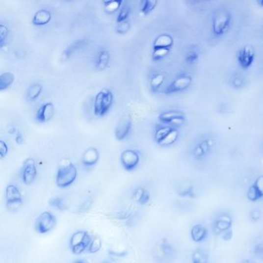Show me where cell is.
Masks as SVG:
<instances>
[{
    "label": "cell",
    "mask_w": 263,
    "mask_h": 263,
    "mask_svg": "<svg viewBox=\"0 0 263 263\" xmlns=\"http://www.w3.org/2000/svg\"><path fill=\"white\" fill-rule=\"evenodd\" d=\"M78 168L71 160L64 159L60 162L56 175V184L60 188H66L74 184L78 178Z\"/></svg>",
    "instance_id": "1"
},
{
    "label": "cell",
    "mask_w": 263,
    "mask_h": 263,
    "mask_svg": "<svg viewBox=\"0 0 263 263\" xmlns=\"http://www.w3.org/2000/svg\"><path fill=\"white\" fill-rule=\"evenodd\" d=\"M114 101V95L108 88L100 90L94 102V113L97 117H103L109 111Z\"/></svg>",
    "instance_id": "2"
},
{
    "label": "cell",
    "mask_w": 263,
    "mask_h": 263,
    "mask_svg": "<svg viewBox=\"0 0 263 263\" xmlns=\"http://www.w3.org/2000/svg\"><path fill=\"white\" fill-rule=\"evenodd\" d=\"M92 237L87 232L78 231L74 233L70 240V246L74 255H80L86 249H88L92 241Z\"/></svg>",
    "instance_id": "3"
},
{
    "label": "cell",
    "mask_w": 263,
    "mask_h": 263,
    "mask_svg": "<svg viewBox=\"0 0 263 263\" xmlns=\"http://www.w3.org/2000/svg\"><path fill=\"white\" fill-rule=\"evenodd\" d=\"M56 225V218L54 214L45 211L36 218L35 229L39 234H47L54 229Z\"/></svg>",
    "instance_id": "4"
},
{
    "label": "cell",
    "mask_w": 263,
    "mask_h": 263,
    "mask_svg": "<svg viewBox=\"0 0 263 263\" xmlns=\"http://www.w3.org/2000/svg\"><path fill=\"white\" fill-rule=\"evenodd\" d=\"M231 19L232 16L226 9H222L218 10L213 17L212 29L214 34L221 36L225 33L229 26Z\"/></svg>",
    "instance_id": "5"
},
{
    "label": "cell",
    "mask_w": 263,
    "mask_h": 263,
    "mask_svg": "<svg viewBox=\"0 0 263 263\" xmlns=\"http://www.w3.org/2000/svg\"><path fill=\"white\" fill-rule=\"evenodd\" d=\"M121 165L126 171H132L135 169L140 163V155L138 152L133 149H126L121 152Z\"/></svg>",
    "instance_id": "6"
},
{
    "label": "cell",
    "mask_w": 263,
    "mask_h": 263,
    "mask_svg": "<svg viewBox=\"0 0 263 263\" xmlns=\"http://www.w3.org/2000/svg\"><path fill=\"white\" fill-rule=\"evenodd\" d=\"M6 206L8 209H14L23 204L22 193L15 184H8L6 188Z\"/></svg>",
    "instance_id": "7"
},
{
    "label": "cell",
    "mask_w": 263,
    "mask_h": 263,
    "mask_svg": "<svg viewBox=\"0 0 263 263\" xmlns=\"http://www.w3.org/2000/svg\"><path fill=\"white\" fill-rule=\"evenodd\" d=\"M37 177V168L34 159H26L24 161L22 171V180L24 184L30 185L33 184Z\"/></svg>",
    "instance_id": "8"
},
{
    "label": "cell",
    "mask_w": 263,
    "mask_h": 263,
    "mask_svg": "<svg viewBox=\"0 0 263 263\" xmlns=\"http://www.w3.org/2000/svg\"><path fill=\"white\" fill-rule=\"evenodd\" d=\"M185 114L178 110H168L158 116V120L160 122L175 126L182 125L185 121Z\"/></svg>",
    "instance_id": "9"
},
{
    "label": "cell",
    "mask_w": 263,
    "mask_h": 263,
    "mask_svg": "<svg viewBox=\"0 0 263 263\" xmlns=\"http://www.w3.org/2000/svg\"><path fill=\"white\" fill-rule=\"evenodd\" d=\"M156 249L159 257L161 258V260L164 261H171L176 257V249L167 238H162L160 240Z\"/></svg>",
    "instance_id": "10"
},
{
    "label": "cell",
    "mask_w": 263,
    "mask_h": 263,
    "mask_svg": "<svg viewBox=\"0 0 263 263\" xmlns=\"http://www.w3.org/2000/svg\"><path fill=\"white\" fill-rule=\"evenodd\" d=\"M192 82V78L189 75H182L168 85L164 92L167 94H175L185 90L189 87Z\"/></svg>",
    "instance_id": "11"
},
{
    "label": "cell",
    "mask_w": 263,
    "mask_h": 263,
    "mask_svg": "<svg viewBox=\"0 0 263 263\" xmlns=\"http://www.w3.org/2000/svg\"><path fill=\"white\" fill-rule=\"evenodd\" d=\"M132 117L128 114H125L120 119L115 128V137L117 141H122L128 137L132 130Z\"/></svg>",
    "instance_id": "12"
},
{
    "label": "cell",
    "mask_w": 263,
    "mask_h": 263,
    "mask_svg": "<svg viewBox=\"0 0 263 263\" xmlns=\"http://www.w3.org/2000/svg\"><path fill=\"white\" fill-rule=\"evenodd\" d=\"M55 114V106L52 102H47L42 105L36 114V120L41 124L49 122Z\"/></svg>",
    "instance_id": "13"
},
{
    "label": "cell",
    "mask_w": 263,
    "mask_h": 263,
    "mask_svg": "<svg viewBox=\"0 0 263 263\" xmlns=\"http://www.w3.org/2000/svg\"><path fill=\"white\" fill-rule=\"evenodd\" d=\"M254 59L255 51L251 46H245L238 52V61L242 68H249L254 61Z\"/></svg>",
    "instance_id": "14"
},
{
    "label": "cell",
    "mask_w": 263,
    "mask_h": 263,
    "mask_svg": "<svg viewBox=\"0 0 263 263\" xmlns=\"http://www.w3.org/2000/svg\"><path fill=\"white\" fill-rule=\"evenodd\" d=\"M247 198L251 202H256L263 198V176L259 177L254 184L249 187L247 192Z\"/></svg>",
    "instance_id": "15"
},
{
    "label": "cell",
    "mask_w": 263,
    "mask_h": 263,
    "mask_svg": "<svg viewBox=\"0 0 263 263\" xmlns=\"http://www.w3.org/2000/svg\"><path fill=\"white\" fill-rule=\"evenodd\" d=\"M100 152L96 148H89L83 153L81 161L83 165L91 167L99 161Z\"/></svg>",
    "instance_id": "16"
},
{
    "label": "cell",
    "mask_w": 263,
    "mask_h": 263,
    "mask_svg": "<svg viewBox=\"0 0 263 263\" xmlns=\"http://www.w3.org/2000/svg\"><path fill=\"white\" fill-rule=\"evenodd\" d=\"M52 19V15L49 10L46 9H41L36 12L33 16L32 23L36 26H42L49 24Z\"/></svg>",
    "instance_id": "17"
},
{
    "label": "cell",
    "mask_w": 263,
    "mask_h": 263,
    "mask_svg": "<svg viewBox=\"0 0 263 263\" xmlns=\"http://www.w3.org/2000/svg\"><path fill=\"white\" fill-rule=\"evenodd\" d=\"M174 40L169 34H160L155 39L153 44V50L171 49L173 46Z\"/></svg>",
    "instance_id": "18"
},
{
    "label": "cell",
    "mask_w": 263,
    "mask_h": 263,
    "mask_svg": "<svg viewBox=\"0 0 263 263\" xmlns=\"http://www.w3.org/2000/svg\"><path fill=\"white\" fill-rule=\"evenodd\" d=\"M110 55L107 50H101L96 58L95 67L98 71H105L110 63Z\"/></svg>",
    "instance_id": "19"
},
{
    "label": "cell",
    "mask_w": 263,
    "mask_h": 263,
    "mask_svg": "<svg viewBox=\"0 0 263 263\" xmlns=\"http://www.w3.org/2000/svg\"><path fill=\"white\" fill-rule=\"evenodd\" d=\"M87 44H88V40L87 39H81V40H77V41L73 43L71 46H69L67 49L63 51L62 58H63V60H67L74 53V52L83 48Z\"/></svg>",
    "instance_id": "20"
},
{
    "label": "cell",
    "mask_w": 263,
    "mask_h": 263,
    "mask_svg": "<svg viewBox=\"0 0 263 263\" xmlns=\"http://www.w3.org/2000/svg\"><path fill=\"white\" fill-rule=\"evenodd\" d=\"M133 195L136 202L141 206H144V205L148 204L151 199L150 191L144 187H137L133 191Z\"/></svg>",
    "instance_id": "21"
},
{
    "label": "cell",
    "mask_w": 263,
    "mask_h": 263,
    "mask_svg": "<svg viewBox=\"0 0 263 263\" xmlns=\"http://www.w3.org/2000/svg\"><path fill=\"white\" fill-rule=\"evenodd\" d=\"M208 231L206 228L202 225H195L193 226L191 231V236L193 241L199 242L203 241L207 236Z\"/></svg>",
    "instance_id": "22"
},
{
    "label": "cell",
    "mask_w": 263,
    "mask_h": 263,
    "mask_svg": "<svg viewBox=\"0 0 263 263\" xmlns=\"http://www.w3.org/2000/svg\"><path fill=\"white\" fill-rule=\"evenodd\" d=\"M43 91V86L40 83H34L29 86L26 91V98L29 101H36Z\"/></svg>",
    "instance_id": "23"
},
{
    "label": "cell",
    "mask_w": 263,
    "mask_h": 263,
    "mask_svg": "<svg viewBox=\"0 0 263 263\" xmlns=\"http://www.w3.org/2000/svg\"><path fill=\"white\" fill-rule=\"evenodd\" d=\"M15 80L14 74L11 72H2L0 75V90L3 91L9 88Z\"/></svg>",
    "instance_id": "24"
},
{
    "label": "cell",
    "mask_w": 263,
    "mask_h": 263,
    "mask_svg": "<svg viewBox=\"0 0 263 263\" xmlns=\"http://www.w3.org/2000/svg\"><path fill=\"white\" fill-rule=\"evenodd\" d=\"M102 3L105 6V13L111 14L116 13L117 10H120L124 2L121 0H109V1H104Z\"/></svg>",
    "instance_id": "25"
},
{
    "label": "cell",
    "mask_w": 263,
    "mask_h": 263,
    "mask_svg": "<svg viewBox=\"0 0 263 263\" xmlns=\"http://www.w3.org/2000/svg\"><path fill=\"white\" fill-rule=\"evenodd\" d=\"M49 205L58 211H63L68 209L67 202L61 197H53L49 200Z\"/></svg>",
    "instance_id": "26"
},
{
    "label": "cell",
    "mask_w": 263,
    "mask_h": 263,
    "mask_svg": "<svg viewBox=\"0 0 263 263\" xmlns=\"http://www.w3.org/2000/svg\"><path fill=\"white\" fill-rule=\"evenodd\" d=\"M232 218L227 215H224V216L220 217L218 220H217L216 223H215V226H216L217 229L220 232H223V233H226L228 231H229V229L232 225Z\"/></svg>",
    "instance_id": "27"
},
{
    "label": "cell",
    "mask_w": 263,
    "mask_h": 263,
    "mask_svg": "<svg viewBox=\"0 0 263 263\" xmlns=\"http://www.w3.org/2000/svg\"><path fill=\"white\" fill-rule=\"evenodd\" d=\"M164 79H165V78H164V74H155L152 77V79L150 80V87H151L153 92L158 91L159 88L162 86L164 82Z\"/></svg>",
    "instance_id": "28"
},
{
    "label": "cell",
    "mask_w": 263,
    "mask_h": 263,
    "mask_svg": "<svg viewBox=\"0 0 263 263\" xmlns=\"http://www.w3.org/2000/svg\"><path fill=\"white\" fill-rule=\"evenodd\" d=\"M173 129V128L169 126L161 127V128H158L155 133V141H156L157 144L160 145V143L164 141L168 133L171 132V130Z\"/></svg>",
    "instance_id": "29"
},
{
    "label": "cell",
    "mask_w": 263,
    "mask_h": 263,
    "mask_svg": "<svg viewBox=\"0 0 263 263\" xmlns=\"http://www.w3.org/2000/svg\"><path fill=\"white\" fill-rule=\"evenodd\" d=\"M192 263H209V258L205 251L197 249L194 251L191 256Z\"/></svg>",
    "instance_id": "30"
},
{
    "label": "cell",
    "mask_w": 263,
    "mask_h": 263,
    "mask_svg": "<svg viewBox=\"0 0 263 263\" xmlns=\"http://www.w3.org/2000/svg\"><path fill=\"white\" fill-rule=\"evenodd\" d=\"M158 1L155 0H144L141 2V11L143 14L148 15L152 13L157 6Z\"/></svg>",
    "instance_id": "31"
},
{
    "label": "cell",
    "mask_w": 263,
    "mask_h": 263,
    "mask_svg": "<svg viewBox=\"0 0 263 263\" xmlns=\"http://www.w3.org/2000/svg\"><path fill=\"white\" fill-rule=\"evenodd\" d=\"M131 14V7L127 5L126 3H124V6H121L120 9L118 14L117 17V24L125 22L128 20V17Z\"/></svg>",
    "instance_id": "32"
},
{
    "label": "cell",
    "mask_w": 263,
    "mask_h": 263,
    "mask_svg": "<svg viewBox=\"0 0 263 263\" xmlns=\"http://www.w3.org/2000/svg\"><path fill=\"white\" fill-rule=\"evenodd\" d=\"M179 132L173 128L171 132L168 133V136L164 138V141L160 143V146H169L171 144H173L174 143L176 142L177 140L179 138Z\"/></svg>",
    "instance_id": "33"
},
{
    "label": "cell",
    "mask_w": 263,
    "mask_h": 263,
    "mask_svg": "<svg viewBox=\"0 0 263 263\" xmlns=\"http://www.w3.org/2000/svg\"><path fill=\"white\" fill-rule=\"evenodd\" d=\"M209 142L210 141H202V143L198 144V146L195 148V152H194L196 157H202L209 152V150L211 148V144Z\"/></svg>",
    "instance_id": "34"
},
{
    "label": "cell",
    "mask_w": 263,
    "mask_h": 263,
    "mask_svg": "<svg viewBox=\"0 0 263 263\" xmlns=\"http://www.w3.org/2000/svg\"><path fill=\"white\" fill-rule=\"evenodd\" d=\"M102 240L101 238L96 237L92 239L91 243L90 244V246L88 248V251L91 254H95L98 253L99 251H101V248H102Z\"/></svg>",
    "instance_id": "35"
},
{
    "label": "cell",
    "mask_w": 263,
    "mask_h": 263,
    "mask_svg": "<svg viewBox=\"0 0 263 263\" xmlns=\"http://www.w3.org/2000/svg\"><path fill=\"white\" fill-rule=\"evenodd\" d=\"M171 49H157L153 50L152 52V59L155 61L161 60L163 58L168 56Z\"/></svg>",
    "instance_id": "36"
},
{
    "label": "cell",
    "mask_w": 263,
    "mask_h": 263,
    "mask_svg": "<svg viewBox=\"0 0 263 263\" xmlns=\"http://www.w3.org/2000/svg\"><path fill=\"white\" fill-rule=\"evenodd\" d=\"M9 32L10 31H9L7 26L4 25V24L0 26V44H1V47L4 45V42L7 39Z\"/></svg>",
    "instance_id": "37"
},
{
    "label": "cell",
    "mask_w": 263,
    "mask_h": 263,
    "mask_svg": "<svg viewBox=\"0 0 263 263\" xmlns=\"http://www.w3.org/2000/svg\"><path fill=\"white\" fill-rule=\"evenodd\" d=\"M130 22L127 20V21H125V22L118 24V25L117 26V27H116V31H117V33H119V34H125V33H128V31L130 30Z\"/></svg>",
    "instance_id": "38"
},
{
    "label": "cell",
    "mask_w": 263,
    "mask_h": 263,
    "mask_svg": "<svg viewBox=\"0 0 263 263\" xmlns=\"http://www.w3.org/2000/svg\"><path fill=\"white\" fill-rule=\"evenodd\" d=\"M198 53L195 51H188L185 56L186 61L189 63H195L198 60Z\"/></svg>",
    "instance_id": "39"
},
{
    "label": "cell",
    "mask_w": 263,
    "mask_h": 263,
    "mask_svg": "<svg viewBox=\"0 0 263 263\" xmlns=\"http://www.w3.org/2000/svg\"><path fill=\"white\" fill-rule=\"evenodd\" d=\"M8 152H9V147H8L7 144L2 140L0 141V158L1 159H3L4 158L6 157Z\"/></svg>",
    "instance_id": "40"
},
{
    "label": "cell",
    "mask_w": 263,
    "mask_h": 263,
    "mask_svg": "<svg viewBox=\"0 0 263 263\" xmlns=\"http://www.w3.org/2000/svg\"><path fill=\"white\" fill-rule=\"evenodd\" d=\"M253 252H254V254L256 255L258 258L263 259V241H261L260 243H258L257 245H256Z\"/></svg>",
    "instance_id": "41"
},
{
    "label": "cell",
    "mask_w": 263,
    "mask_h": 263,
    "mask_svg": "<svg viewBox=\"0 0 263 263\" xmlns=\"http://www.w3.org/2000/svg\"><path fill=\"white\" fill-rule=\"evenodd\" d=\"M92 200L91 199H87V200L84 201L82 203L81 206L79 207V211H86L90 209V206L92 205Z\"/></svg>",
    "instance_id": "42"
},
{
    "label": "cell",
    "mask_w": 263,
    "mask_h": 263,
    "mask_svg": "<svg viewBox=\"0 0 263 263\" xmlns=\"http://www.w3.org/2000/svg\"><path fill=\"white\" fill-rule=\"evenodd\" d=\"M15 141H16L17 144H19V145H22V144H24V134H23L22 132H20V131H18L17 133H16V136H15Z\"/></svg>",
    "instance_id": "43"
},
{
    "label": "cell",
    "mask_w": 263,
    "mask_h": 263,
    "mask_svg": "<svg viewBox=\"0 0 263 263\" xmlns=\"http://www.w3.org/2000/svg\"><path fill=\"white\" fill-rule=\"evenodd\" d=\"M180 195H182V196H187V197H191L194 196V192H193V189L192 187H187L185 190H184V191H181Z\"/></svg>",
    "instance_id": "44"
},
{
    "label": "cell",
    "mask_w": 263,
    "mask_h": 263,
    "mask_svg": "<svg viewBox=\"0 0 263 263\" xmlns=\"http://www.w3.org/2000/svg\"><path fill=\"white\" fill-rule=\"evenodd\" d=\"M251 218L252 219L256 220L260 219V216H261V214H260V211H257V210H255V211H252L250 214Z\"/></svg>",
    "instance_id": "45"
},
{
    "label": "cell",
    "mask_w": 263,
    "mask_h": 263,
    "mask_svg": "<svg viewBox=\"0 0 263 263\" xmlns=\"http://www.w3.org/2000/svg\"><path fill=\"white\" fill-rule=\"evenodd\" d=\"M233 238V232L232 231H228L226 233H225L223 236L224 240L225 241H229Z\"/></svg>",
    "instance_id": "46"
},
{
    "label": "cell",
    "mask_w": 263,
    "mask_h": 263,
    "mask_svg": "<svg viewBox=\"0 0 263 263\" xmlns=\"http://www.w3.org/2000/svg\"><path fill=\"white\" fill-rule=\"evenodd\" d=\"M18 130H17V128H15L14 126H12L11 128H9L8 130V133H10V134H16L17 133Z\"/></svg>",
    "instance_id": "47"
},
{
    "label": "cell",
    "mask_w": 263,
    "mask_h": 263,
    "mask_svg": "<svg viewBox=\"0 0 263 263\" xmlns=\"http://www.w3.org/2000/svg\"><path fill=\"white\" fill-rule=\"evenodd\" d=\"M74 263H85V262L83 261V260H76V261L74 262Z\"/></svg>",
    "instance_id": "48"
},
{
    "label": "cell",
    "mask_w": 263,
    "mask_h": 263,
    "mask_svg": "<svg viewBox=\"0 0 263 263\" xmlns=\"http://www.w3.org/2000/svg\"><path fill=\"white\" fill-rule=\"evenodd\" d=\"M242 263H252V262L250 261V260H245V261H244Z\"/></svg>",
    "instance_id": "49"
},
{
    "label": "cell",
    "mask_w": 263,
    "mask_h": 263,
    "mask_svg": "<svg viewBox=\"0 0 263 263\" xmlns=\"http://www.w3.org/2000/svg\"><path fill=\"white\" fill-rule=\"evenodd\" d=\"M258 3L260 4V6H263V1H260Z\"/></svg>",
    "instance_id": "50"
},
{
    "label": "cell",
    "mask_w": 263,
    "mask_h": 263,
    "mask_svg": "<svg viewBox=\"0 0 263 263\" xmlns=\"http://www.w3.org/2000/svg\"><path fill=\"white\" fill-rule=\"evenodd\" d=\"M108 263V262H107V261H105V262H103V263Z\"/></svg>",
    "instance_id": "51"
}]
</instances>
